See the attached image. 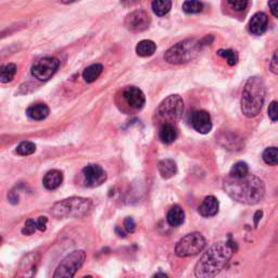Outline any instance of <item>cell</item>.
<instances>
[{
	"instance_id": "cell-4",
	"label": "cell",
	"mask_w": 278,
	"mask_h": 278,
	"mask_svg": "<svg viewBox=\"0 0 278 278\" xmlns=\"http://www.w3.org/2000/svg\"><path fill=\"white\" fill-rule=\"evenodd\" d=\"M90 209V199L82 197H72L54 203L51 209V213L57 218L81 217L86 215Z\"/></svg>"
},
{
	"instance_id": "cell-23",
	"label": "cell",
	"mask_w": 278,
	"mask_h": 278,
	"mask_svg": "<svg viewBox=\"0 0 278 278\" xmlns=\"http://www.w3.org/2000/svg\"><path fill=\"white\" fill-rule=\"evenodd\" d=\"M156 50V45L152 40H141L136 46V53L139 57H150Z\"/></svg>"
},
{
	"instance_id": "cell-34",
	"label": "cell",
	"mask_w": 278,
	"mask_h": 278,
	"mask_svg": "<svg viewBox=\"0 0 278 278\" xmlns=\"http://www.w3.org/2000/svg\"><path fill=\"white\" fill-rule=\"evenodd\" d=\"M124 227L127 233H134L135 230H136V223H135V220L133 217L128 216L125 218L124 220Z\"/></svg>"
},
{
	"instance_id": "cell-10",
	"label": "cell",
	"mask_w": 278,
	"mask_h": 278,
	"mask_svg": "<svg viewBox=\"0 0 278 278\" xmlns=\"http://www.w3.org/2000/svg\"><path fill=\"white\" fill-rule=\"evenodd\" d=\"M83 176L85 185L90 188L101 186L106 180L105 171L98 164H89L85 166L83 169Z\"/></svg>"
},
{
	"instance_id": "cell-39",
	"label": "cell",
	"mask_w": 278,
	"mask_h": 278,
	"mask_svg": "<svg viewBox=\"0 0 278 278\" xmlns=\"http://www.w3.org/2000/svg\"><path fill=\"white\" fill-rule=\"evenodd\" d=\"M139 0H121V4H123L125 6H133L135 4H137Z\"/></svg>"
},
{
	"instance_id": "cell-37",
	"label": "cell",
	"mask_w": 278,
	"mask_h": 278,
	"mask_svg": "<svg viewBox=\"0 0 278 278\" xmlns=\"http://www.w3.org/2000/svg\"><path fill=\"white\" fill-rule=\"evenodd\" d=\"M268 6H269L270 11H272L273 16L275 18H277L278 17V13H277V0H269Z\"/></svg>"
},
{
	"instance_id": "cell-41",
	"label": "cell",
	"mask_w": 278,
	"mask_h": 278,
	"mask_svg": "<svg viewBox=\"0 0 278 278\" xmlns=\"http://www.w3.org/2000/svg\"><path fill=\"white\" fill-rule=\"evenodd\" d=\"M74 2H76V0H61V3H63V4H72V3H74Z\"/></svg>"
},
{
	"instance_id": "cell-27",
	"label": "cell",
	"mask_w": 278,
	"mask_h": 278,
	"mask_svg": "<svg viewBox=\"0 0 278 278\" xmlns=\"http://www.w3.org/2000/svg\"><path fill=\"white\" fill-rule=\"evenodd\" d=\"M263 160L268 165L275 166L278 162V150L276 147H269L263 152Z\"/></svg>"
},
{
	"instance_id": "cell-28",
	"label": "cell",
	"mask_w": 278,
	"mask_h": 278,
	"mask_svg": "<svg viewBox=\"0 0 278 278\" xmlns=\"http://www.w3.org/2000/svg\"><path fill=\"white\" fill-rule=\"evenodd\" d=\"M249 173V166L246 162H237L236 164H234L233 168L231 169L230 172V176L232 177H236V178H240L244 177Z\"/></svg>"
},
{
	"instance_id": "cell-32",
	"label": "cell",
	"mask_w": 278,
	"mask_h": 278,
	"mask_svg": "<svg viewBox=\"0 0 278 278\" xmlns=\"http://www.w3.org/2000/svg\"><path fill=\"white\" fill-rule=\"evenodd\" d=\"M228 5H230L234 10L242 11L247 8L248 0H228Z\"/></svg>"
},
{
	"instance_id": "cell-25",
	"label": "cell",
	"mask_w": 278,
	"mask_h": 278,
	"mask_svg": "<svg viewBox=\"0 0 278 278\" xmlns=\"http://www.w3.org/2000/svg\"><path fill=\"white\" fill-rule=\"evenodd\" d=\"M172 8V0H153L152 10L159 17H163L168 14Z\"/></svg>"
},
{
	"instance_id": "cell-24",
	"label": "cell",
	"mask_w": 278,
	"mask_h": 278,
	"mask_svg": "<svg viewBox=\"0 0 278 278\" xmlns=\"http://www.w3.org/2000/svg\"><path fill=\"white\" fill-rule=\"evenodd\" d=\"M17 66L14 63H9L0 68V82L9 83L13 80V77L17 74Z\"/></svg>"
},
{
	"instance_id": "cell-35",
	"label": "cell",
	"mask_w": 278,
	"mask_h": 278,
	"mask_svg": "<svg viewBox=\"0 0 278 278\" xmlns=\"http://www.w3.org/2000/svg\"><path fill=\"white\" fill-rule=\"evenodd\" d=\"M37 223V230L40 232H45L47 230V223H48V218L46 216H39L38 219L36 220Z\"/></svg>"
},
{
	"instance_id": "cell-33",
	"label": "cell",
	"mask_w": 278,
	"mask_h": 278,
	"mask_svg": "<svg viewBox=\"0 0 278 278\" xmlns=\"http://www.w3.org/2000/svg\"><path fill=\"white\" fill-rule=\"evenodd\" d=\"M268 117L273 121V122H277L278 113H277V102L273 101L268 106Z\"/></svg>"
},
{
	"instance_id": "cell-2",
	"label": "cell",
	"mask_w": 278,
	"mask_h": 278,
	"mask_svg": "<svg viewBox=\"0 0 278 278\" xmlns=\"http://www.w3.org/2000/svg\"><path fill=\"white\" fill-rule=\"evenodd\" d=\"M234 253L233 246L227 241H218L206 250L195 267V275L200 278L216 276L222 270Z\"/></svg>"
},
{
	"instance_id": "cell-11",
	"label": "cell",
	"mask_w": 278,
	"mask_h": 278,
	"mask_svg": "<svg viewBox=\"0 0 278 278\" xmlns=\"http://www.w3.org/2000/svg\"><path fill=\"white\" fill-rule=\"evenodd\" d=\"M150 25V17L142 10L133 11L125 19V26L132 32L146 31Z\"/></svg>"
},
{
	"instance_id": "cell-18",
	"label": "cell",
	"mask_w": 278,
	"mask_h": 278,
	"mask_svg": "<svg viewBox=\"0 0 278 278\" xmlns=\"http://www.w3.org/2000/svg\"><path fill=\"white\" fill-rule=\"evenodd\" d=\"M177 136H178L177 130L172 123H164L161 126L159 132V138L163 144H166V145L172 144V142L176 140Z\"/></svg>"
},
{
	"instance_id": "cell-31",
	"label": "cell",
	"mask_w": 278,
	"mask_h": 278,
	"mask_svg": "<svg viewBox=\"0 0 278 278\" xmlns=\"http://www.w3.org/2000/svg\"><path fill=\"white\" fill-rule=\"evenodd\" d=\"M37 231V223L35 219H27L24 227L22 228V234L25 236H31L35 232Z\"/></svg>"
},
{
	"instance_id": "cell-36",
	"label": "cell",
	"mask_w": 278,
	"mask_h": 278,
	"mask_svg": "<svg viewBox=\"0 0 278 278\" xmlns=\"http://www.w3.org/2000/svg\"><path fill=\"white\" fill-rule=\"evenodd\" d=\"M269 67H270V70L273 71V73L274 74H277L278 73V61H277V52L274 53L273 55V60L270 61V64H269Z\"/></svg>"
},
{
	"instance_id": "cell-16",
	"label": "cell",
	"mask_w": 278,
	"mask_h": 278,
	"mask_svg": "<svg viewBox=\"0 0 278 278\" xmlns=\"http://www.w3.org/2000/svg\"><path fill=\"white\" fill-rule=\"evenodd\" d=\"M63 182V174L58 170H52L44 176L42 180V185L48 190H54L61 186Z\"/></svg>"
},
{
	"instance_id": "cell-8",
	"label": "cell",
	"mask_w": 278,
	"mask_h": 278,
	"mask_svg": "<svg viewBox=\"0 0 278 278\" xmlns=\"http://www.w3.org/2000/svg\"><path fill=\"white\" fill-rule=\"evenodd\" d=\"M86 259V253L83 250H75L69 253L57 267L53 274L54 278H71L82 267Z\"/></svg>"
},
{
	"instance_id": "cell-22",
	"label": "cell",
	"mask_w": 278,
	"mask_h": 278,
	"mask_svg": "<svg viewBox=\"0 0 278 278\" xmlns=\"http://www.w3.org/2000/svg\"><path fill=\"white\" fill-rule=\"evenodd\" d=\"M102 71H103L102 64H99V63L92 64V66L85 69V71L83 72L84 81L86 83H94L97 78L101 75Z\"/></svg>"
},
{
	"instance_id": "cell-15",
	"label": "cell",
	"mask_w": 278,
	"mask_h": 278,
	"mask_svg": "<svg viewBox=\"0 0 278 278\" xmlns=\"http://www.w3.org/2000/svg\"><path fill=\"white\" fill-rule=\"evenodd\" d=\"M219 209V202L214 196L206 197L199 206V213L203 217H212L216 215Z\"/></svg>"
},
{
	"instance_id": "cell-3",
	"label": "cell",
	"mask_w": 278,
	"mask_h": 278,
	"mask_svg": "<svg viewBox=\"0 0 278 278\" xmlns=\"http://www.w3.org/2000/svg\"><path fill=\"white\" fill-rule=\"evenodd\" d=\"M265 100V85L260 77H250L246 82L241 96V111L251 119L259 116Z\"/></svg>"
},
{
	"instance_id": "cell-30",
	"label": "cell",
	"mask_w": 278,
	"mask_h": 278,
	"mask_svg": "<svg viewBox=\"0 0 278 278\" xmlns=\"http://www.w3.org/2000/svg\"><path fill=\"white\" fill-rule=\"evenodd\" d=\"M217 54L222 57V58L227 60V63L230 66H235L238 62V55L236 51L232 50V49H220L217 51Z\"/></svg>"
},
{
	"instance_id": "cell-12",
	"label": "cell",
	"mask_w": 278,
	"mask_h": 278,
	"mask_svg": "<svg viewBox=\"0 0 278 278\" xmlns=\"http://www.w3.org/2000/svg\"><path fill=\"white\" fill-rule=\"evenodd\" d=\"M191 125L200 134H209L212 130V121L210 114L204 110H198L191 114Z\"/></svg>"
},
{
	"instance_id": "cell-13",
	"label": "cell",
	"mask_w": 278,
	"mask_h": 278,
	"mask_svg": "<svg viewBox=\"0 0 278 278\" xmlns=\"http://www.w3.org/2000/svg\"><path fill=\"white\" fill-rule=\"evenodd\" d=\"M123 96L126 102L130 104L132 108L137 110L144 108V105L146 103V97L144 92H142L139 88L135 86L127 87L124 89Z\"/></svg>"
},
{
	"instance_id": "cell-29",
	"label": "cell",
	"mask_w": 278,
	"mask_h": 278,
	"mask_svg": "<svg viewBox=\"0 0 278 278\" xmlns=\"http://www.w3.org/2000/svg\"><path fill=\"white\" fill-rule=\"evenodd\" d=\"M16 151L20 155H31L36 151V145L32 141H22L18 145Z\"/></svg>"
},
{
	"instance_id": "cell-21",
	"label": "cell",
	"mask_w": 278,
	"mask_h": 278,
	"mask_svg": "<svg viewBox=\"0 0 278 278\" xmlns=\"http://www.w3.org/2000/svg\"><path fill=\"white\" fill-rule=\"evenodd\" d=\"M38 262H39V256L37 253H30L25 255V258L22 260V263H21V266H20V269L24 270V273H22L21 275L28 276V272H30V270H32V273L34 274L36 272Z\"/></svg>"
},
{
	"instance_id": "cell-1",
	"label": "cell",
	"mask_w": 278,
	"mask_h": 278,
	"mask_svg": "<svg viewBox=\"0 0 278 278\" xmlns=\"http://www.w3.org/2000/svg\"><path fill=\"white\" fill-rule=\"evenodd\" d=\"M226 194L242 204H258L265 195V186L261 178L252 174L236 178L228 175L223 184Z\"/></svg>"
},
{
	"instance_id": "cell-20",
	"label": "cell",
	"mask_w": 278,
	"mask_h": 278,
	"mask_svg": "<svg viewBox=\"0 0 278 278\" xmlns=\"http://www.w3.org/2000/svg\"><path fill=\"white\" fill-rule=\"evenodd\" d=\"M158 170H159L160 175L163 178L169 180V178L175 176L177 173L176 162L174 160H171V159L161 160L158 164Z\"/></svg>"
},
{
	"instance_id": "cell-6",
	"label": "cell",
	"mask_w": 278,
	"mask_h": 278,
	"mask_svg": "<svg viewBox=\"0 0 278 278\" xmlns=\"http://www.w3.org/2000/svg\"><path fill=\"white\" fill-rule=\"evenodd\" d=\"M206 246L205 238L200 233H191L177 242L175 253L180 258H189L200 253Z\"/></svg>"
},
{
	"instance_id": "cell-17",
	"label": "cell",
	"mask_w": 278,
	"mask_h": 278,
	"mask_svg": "<svg viewBox=\"0 0 278 278\" xmlns=\"http://www.w3.org/2000/svg\"><path fill=\"white\" fill-rule=\"evenodd\" d=\"M50 113V110H49L48 105L45 103H36V104H32L27 108L26 114L27 117L34 120V121H42L47 119V117Z\"/></svg>"
},
{
	"instance_id": "cell-40",
	"label": "cell",
	"mask_w": 278,
	"mask_h": 278,
	"mask_svg": "<svg viewBox=\"0 0 278 278\" xmlns=\"http://www.w3.org/2000/svg\"><path fill=\"white\" fill-rule=\"evenodd\" d=\"M168 277V275L166 274H164V273H156V274H154L153 275V277Z\"/></svg>"
},
{
	"instance_id": "cell-38",
	"label": "cell",
	"mask_w": 278,
	"mask_h": 278,
	"mask_svg": "<svg viewBox=\"0 0 278 278\" xmlns=\"http://www.w3.org/2000/svg\"><path fill=\"white\" fill-rule=\"evenodd\" d=\"M262 215H263V212L262 211H258L255 213V215H254V223H255V226H258L259 224V220L262 218Z\"/></svg>"
},
{
	"instance_id": "cell-26",
	"label": "cell",
	"mask_w": 278,
	"mask_h": 278,
	"mask_svg": "<svg viewBox=\"0 0 278 278\" xmlns=\"http://www.w3.org/2000/svg\"><path fill=\"white\" fill-rule=\"evenodd\" d=\"M183 10L187 14L199 13L203 10V4L200 0H186L183 5Z\"/></svg>"
},
{
	"instance_id": "cell-5",
	"label": "cell",
	"mask_w": 278,
	"mask_h": 278,
	"mask_svg": "<svg viewBox=\"0 0 278 278\" xmlns=\"http://www.w3.org/2000/svg\"><path fill=\"white\" fill-rule=\"evenodd\" d=\"M201 41L187 39L171 47L164 54V59L171 64H184L194 60L200 52Z\"/></svg>"
},
{
	"instance_id": "cell-7",
	"label": "cell",
	"mask_w": 278,
	"mask_h": 278,
	"mask_svg": "<svg viewBox=\"0 0 278 278\" xmlns=\"http://www.w3.org/2000/svg\"><path fill=\"white\" fill-rule=\"evenodd\" d=\"M184 111V100L180 95H171L163 100L156 109L160 120L165 123L180 120Z\"/></svg>"
},
{
	"instance_id": "cell-14",
	"label": "cell",
	"mask_w": 278,
	"mask_h": 278,
	"mask_svg": "<svg viewBox=\"0 0 278 278\" xmlns=\"http://www.w3.org/2000/svg\"><path fill=\"white\" fill-rule=\"evenodd\" d=\"M267 16L264 12H258L251 18L249 22V32L256 36H260L265 33L267 28Z\"/></svg>"
},
{
	"instance_id": "cell-19",
	"label": "cell",
	"mask_w": 278,
	"mask_h": 278,
	"mask_svg": "<svg viewBox=\"0 0 278 278\" xmlns=\"http://www.w3.org/2000/svg\"><path fill=\"white\" fill-rule=\"evenodd\" d=\"M166 220H168V223L173 227L181 226L185 222L184 210L181 208L180 205H173L172 208L170 209V211L168 212Z\"/></svg>"
},
{
	"instance_id": "cell-9",
	"label": "cell",
	"mask_w": 278,
	"mask_h": 278,
	"mask_svg": "<svg viewBox=\"0 0 278 278\" xmlns=\"http://www.w3.org/2000/svg\"><path fill=\"white\" fill-rule=\"evenodd\" d=\"M60 67V61L53 57H46L35 62L32 67V74L38 81L46 82L55 74Z\"/></svg>"
},
{
	"instance_id": "cell-42",
	"label": "cell",
	"mask_w": 278,
	"mask_h": 278,
	"mask_svg": "<svg viewBox=\"0 0 278 278\" xmlns=\"http://www.w3.org/2000/svg\"><path fill=\"white\" fill-rule=\"evenodd\" d=\"M2 241H3V237L0 236V244H2Z\"/></svg>"
}]
</instances>
